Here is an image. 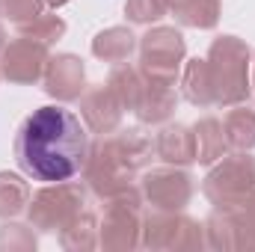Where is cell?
<instances>
[{
  "mask_svg": "<svg viewBox=\"0 0 255 252\" xmlns=\"http://www.w3.org/2000/svg\"><path fill=\"white\" fill-rule=\"evenodd\" d=\"M15 157L36 181H71L89 157L86 127L65 107H39L15 136Z\"/></svg>",
  "mask_w": 255,
  "mask_h": 252,
  "instance_id": "1",
  "label": "cell"
},
{
  "mask_svg": "<svg viewBox=\"0 0 255 252\" xmlns=\"http://www.w3.org/2000/svg\"><path fill=\"white\" fill-rule=\"evenodd\" d=\"M148 157H151V139H145L139 130L116 133L89 148L83 175L101 199H113L133 187L130 178L139 166L148 163Z\"/></svg>",
  "mask_w": 255,
  "mask_h": 252,
  "instance_id": "2",
  "label": "cell"
},
{
  "mask_svg": "<svg viewBox=\"0 0 255 252\" xmlns=\"http://www.w3.org/2000/svg\"><path fill=\"white\" fill-rule=\"evenodd\" d=\"M214 104L235 107L250 98V48L238 36H220L208 51Z\"/></svg>",
  "mask_w": 255,
  "mask_h": 252,
  "instance_id": "3",
  "label": "cell"
},
{
  "mask_svg": "<svg viewBox=\"0 0 255 252\" xmlns=\"http://www.w3.org/2000/svg\"><path fill=\"white\" fill-rule=\"evenodd\" d=\"M205 196L217 208H238L255 190V157L253 154H229L220 166H214L205 178Z\"/></svg>",
  "mask_w": 255,
  "mask_h": 252,
  "instance_id": "4",
  "label": "cell"
},
{
  "mask_svg": "<svg viewBox=\"0 0 255 252\" xmlns=\"http://www.w3.org/2000/svg\"><path fill=\"white\" fill-rule=\"evenodd\" d=\"M184 60V36L175 27H154L139 39V74L145 80L175 83Z\"/></svg>",
  "mask_w": 255,
  "mask_h": 252,
  "instance_id": "5",
  "label": "cell"
},
{
  "mask_svg": "<svg viewBox=\"0 0 255 252\" xmlns=\"http://www.w3.org/2000/svg\"><path fill=\"white\" fill-rule=\"evenodd\" d=\"M80 211H83V193L68 181H57L54 187L39 190L30 199V223L42 232L63 229Z\"/></svg>",
  "mask_w": 255,
  "mask_h": 252,
  "instance_id": "6",
  "label": "cell"
},
{
  "mask_svg": "<svg viewBox=\"0 0 255 252\" xmlns=\"http://www.w3.org/2000/svg\"><path fill=\"white\" fill-rule=\"evenodd\" d=\"M139 190L128 187L125 193L113 196L101 223V247L107 250H133L139 244V220H136Z\"/></svg>",
  "mask_w": 255,
  "mask_h": 252,
  "instance_id": "7",
  "label": "cell"
},
{
  "mask_svg": "<svg viewBox=\"0 0 255 252\" xmlns=\"http://www.w3.org/2000/svg\"><path fill=\"white\" fill-rule=\"evenodd\" d=\"M142 244L151 250H193L202 247V226L175 211H157L142 223Z\"/></svg>",
  "mask_w": 255,
  "mask_h": 252,
  "instance_id": "8",
  "label": "cell"
},
{
  "mask_svg": "<svg viewBox=\"0 0 255 252\" xmlns=\"http://www.w3.org/2000/svg\"><path fill=\"white\" fill-rule=\"evenodd\" d=\"M48 48L33 42V39H15L3 48L0 54V74L12 83H36L39 77H45L48 68Z\"/></svg>",
  "mask_w": 255,
  "mask_h": 252,
  "instance_id": "9",
  "label": "cell"
},
{
  "mask_svg": "<svg viewBox=\"0 0 255 252\" xmlns=\"http://www.w3.org/2000/svg\"><path fill=\"white\" fill-rule=\"evenodd\" d=\"M142 196L157 211H181L193 196V181L184 169H151L142 178Z\"/></svg>",
  "mask_w": 255,
  "mask_h": 252,
  "instance_id": "10",
  "label": "cell"
},
{
  "mask_svg": "<svg viewBox=\"0 0 255 252\" xmlns=\"http://www.w3.org/2000/svg\"><path fill=\"white\" fill-rule=\"evenodd\" d=\"M83 60L74 54H57L48 60L45 68V92L54 95L57 101H77L83 95Z\"/></svg>",
  "mask_w": 255,
  "mask_h": 252,
  "instance_id": "11",
  "label": "cell"
},
{
  "mask_svg": "<svg viewBox=\"0 0 255 252\" xmlns=\"http://www.w3.org/2000/svg\"><path fill=\"white\" fill-rule=\"evenodd\" d=\"M122 104H119V98L113 95V89L110 86H92L89 92H83L80 95V116H83V122L89 125V130H95V133H113L119 122H122Z\"/></svg>",
  "mask_w": 255,
  "mask_h": 252,
  "instance_id": "12",
  "label": "cell"
},
{
  "mask_svg": "<svg viewBox=\"0 0 255 252\" xmlns=\"http://www.w3.org/2000/svg\"><path fill=\"white\" fill-rule=\"evenodd\" d=\"M175 83H160V80H145L142 77V92H139V101L133 107V113L142 119V122H166L175 110Z\"/></svg>",
  "mask_w": 255,
  "mask_h": 252,
  "instance_id": "13",
  "label": "cell"
},
{
  "mask_svg": "<svg viewBox=\"0 0 255 252\" xmlns=\"http://www.w3.org/2000/svg\"><path fill=\"white\" fill-rule=\"evenodd\" d=\"M154 151L160 160L172 163V166H187L196 160V139H193V127L184 125H169L163 127L154 139Z\"/></svg>",
  "mask_w": 255,
  "mask_h": 252,
  "instance_id": "14",
  "label": "cell"
},
{
  "mask_svg": "<svg viewBox=\"0 0 255 252\" xmlns=\"http://www.w3.org/2000/svg\"><path fill=\"white\" fill-rule=\"evenodd\" d=\"M133 48H136V39L128 27H110L92 39V54L104 63H125L133 54Z\"/></svg>",
  "mask_w": 255,
  "mask_h": 252,
  "instance_id": "15",
  "label": "cell"
},
{
  "mask_svg": "<svg viewBox=\"0 0 255 252\" xmlns=\"http://www.w3.org/2000/svg\"><path fill=\"white\" fill-rule=\"evenodd\" d=\"M193 139H196V163H214L226 154V133L223 122L217 119H202L199 125H193Z\"/></svg>",
  "mask_w": 255,
  "mask_h": 252,
  "instance_id": "16",
  "label": "cell"
},
{
  "mask_svg": "<svg viewBox=\"0 0 255 252\" xmlns=\"http://www.w3.org/2000/svg\"><path fill=\"white\" fill-rule=\"evenodd\" d=\"M184 98L196 104V107H211L214 104V86H211V71H208V60H190L184 65Z\"/></svg>",
  "mask_w": 255,
  "mask_h": 252,
  "instance_id": "17",
  "label": "cell"
},
{
  "mask_svg": "<svg viewBox=\"0 0 255 252\" xmlns=\"http://www.w3.org/2000/svg\"><path fill=\"white\" fill-rule=\"evenodd\" d=\"M223 133H226V142L238 151H247L255 145V113L247 107H238L232 110L226 119H223Z\"/></svg>",
  "mask_w": 255,
  "mask_h": 252,
  "instance_id": "18",
  "label": "cell"
},
{
  "mask_svg": "<svg viewBox=\"0 0 255 252\" xmlns=\"http://www.w3.org/2000/svg\"><path fill=\"white\" fill-rule=\"evenodd\" d=\"M107 86L113 89V95L119 98V104L125 110H133L136 101H139V92H142V74H139V68L122 63L119 68H113Z\"/></svg>",
  "mask_w": 255,
  "mask_h": 252,
  "instance_id": "19",
  "label": "cell"
},
{
  "mask_svg": "<svg viewBox=\"0 0 255 252\" xmlns=\"http://www.w3.org/2000/svg\"><path fill=\"white\" fill-rule=\"evenodd\" d=\"M30 205V187L15 172H0V217H15Z\"/></svg>",
  "mask_w": 255,
  "mask_h": 252,
  "instance_id": "20",
  "label": "cell"
},
{
  "mask_svg": "<svg viewBox=\"0 0 255 252\" xmlns=\"http://www.w3.org/2000/svg\"><path fill=\"white\" fill-rule=\"evenodd\" d=\"M172 15H175L184 27L211 30V27L220 21V0H184L178 9H172Z\"/></svg>",
  "mask_w": 255,
  "mask_h": 252,
  "instance_id": "21",
  "label": "cell"
},
{
  "mask_svg": "<svg viewBox=\"0 0 255 252\" xmlns=\"http://www.w3.org/2000/svg\"><path fill=\"white\" fill-rule=\"evenodd\" d=\"M18 33H21L24 39H33V42H39V45L51 48L54 42H60V39H63L65 21L60 18V15H48V12H42V15H36L33 21L18 24Z\"/></svg>",
  "mask_w": 255,
  "mask_h": 252,
  "instance_id": "22",
  "label": "cell"
},
{
  "mask_svg": "<svg viewBox=\"0 0 255 252\" xmlns=\"http://www.w3.org/2000/svg\"><path fill=\"white\" fill-rule=\"evenodd\" d=\"M98 229H95V217L89 211H80L68 226L60 229V238H63L65 250H92L98 244Z\"/></svg>",
  "mask_w": 255,
  "mask_h": 252,
  "instance_id": "23",
  "label": "cell"
},
{
  "mask_svg": "<svg viewBox=\"0 0 255 252\" xmlns=\"http://www.w3.org/2000/svg\"><path fill=\"white\" fill-rule=\"evenodd\" d=\"M166 12H169L166 0H128L125 3V15H128V21H133V24L160 21Z\"/></svg>",
  "mask_w": 255,
  "mask_h": 252,
  "instance_id": "24",
  "label": "cell"
},
{
  "mask_svg": "<svg viewBox=\"0 0 255 252\" xmlns=\"http://www.w3.org/2000/svg\"><path fill=\"white\" fill-rule=\"evenodd\" d=\"M3 15L15 24L33 21L36 15H42V0H3Z\"/></svg>",
  "mask_w": 255,
  "mask_h": 252,
  "instance_id": "25",
  "label": "cell"
},
{
  "mask_svg": "<svg viewBox=\"0 0 255 252\" xmlns=\"http://www.w3.org/2000/svg\"><path fill=\"white\" fill-rule=\"evenodd\" d=\"M12 250V247H24V250H33L36 247V238L27 232V226H3L0 229V250Z\"/></svg>",
  "mask_w": 255,
  "mask_h": 252,
  "instance_id": "26",
  "label": "cell"
},
{
  "mask_svg": "<svg viewBox=\"0 0 255 252\" xmlns=\"http://www.w3.org/2000/svg\"><path fill=\"white\" fill-rule=\"evenodd\" d=\"M241 208H244V214L250 217V223H253V226H255V190H253V193H250V196H247V202H244Z\"/></svg>",
  "mask_w": 255,
  "mask_h": 252,
  "instance_id": "27",
  "label": "cell"
},
{
  "mask_svg": "<svg viewBox=\"0 0 255 252\" xmlns=\"http://www.w3.org/2000/svg\"><path fill=\"white\" fill-rule=\"evenodd\" d=\"M68 0H48V6H54V9H60V6H65Z\"/></svg>",
  "mask_w": 255,
  "mask_h": 252,
  "instance_id": "28",
  "label": "cell"
},
{
  "mask_svg": "<svg viewBox=\"0 0 255 252\" xmlns=\"http://www.w3.org/2000/svg\"><path fill=\"white\" fill-rule=\"evenodd\" d=\"M3 48H6V33H3V27H0V54H3Z\"/></svg>",
  "mask_w": 255,
  "mask_h": 252,
  "instance_id": "29",
  "label": "cell"
},
{
  "mask_svg": "<svg viewBox=\"0 0 255 252\" xmlns=\"http://www.w3.org/2000/svg\"><path fill=\"white\" fill-rule=\"evenodd\" d=\"M166 3H169V9H178V6H181L184 0H166Z\"/></svg>",
  "mask_w": 255,
  "mask_h": 252,
  "instance_id": "30",
  "label": "cell"
},
{
  "mask_svg": "<svg viewBox=\"0 0 255 252\" xmlns=\"http://www.w3.org/2000/svg\"><path fill=\"white\" fill-rule=\"evenodd\" d=\"M0 12H3V0H0Z\"/></svg>",
  "mask_w": 255,
  "mask_h": 252,
  "instance_id": "31",
  "label": "cell"
}]
</instances>
